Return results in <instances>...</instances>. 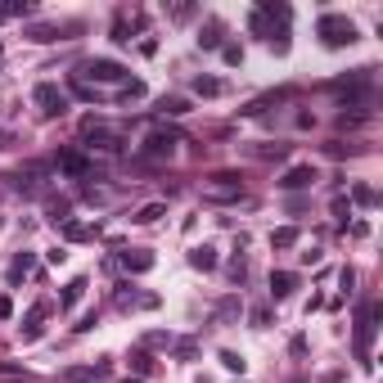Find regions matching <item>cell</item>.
Masks as SVG:
<instances>
[{
	"mask_svg": "<svg viewBox=\"0 0 383 383\" xmlns=\"http://www.w3.org/2000/svg\"><path fill=\"white\" fill-rule=\"evenodd\" d=\"M379 320H383V306L379 302H361V311H357V357H361L366 370H375V361H370V343H375Z\"/></svg>",
	"mask_w": 383,
	"mask_h": 383,
	"instance_id": "obj_1",
	"label": "cell"
},
{
	"mask_svg": "<svg viewBox=\"0 0 383 383\" xmlns=\"http://www.w3.org/2000/svg\"><path fill=\"white\" fill-rule=\"evenodd\" d=\"M315 36H320L329 50H343V45L357 41V23L347 14H320L315 18Z\"/></svg>",
	"mask_w": 383,
	"mask_h": 383,
	"instance_id": "obj_2",
	"label": "cell"
},
{
	"mask_svg": "<svg viewBox=\"0 0 383 383\" xmlns=\"http://www.w3.org/2000/svg\"><path fill=\"white\" fill-rule=\"evenodd\" d=\"M32 104H36L41 118H63V113H68V91H59L54 81H36Z\"/></svg>",
	"mask_w": 383,
	"mask_h": 383,
	"instance_id": "obj_3",
	"label": "cell"
},
{
	"mask_svg": "<svg viewBox=\"0 0 383 383\" xmlns=\"http://www.w3.org/2000/svg\"><path fill=\"white\" fill-rule=\"evenodd\" d=\"M81 136H86V145H91V149H100V153H118L122 145H127V140H122L118 136V131H109V127H100V122H86V127H81Z\"/></svg>",
	"mask_w": 383,
	"mask_h": 383,
	"instance_id": "obj_4",
	"label": "cell"
},
{
	"mask_svg": "<svg viewBox=\"0 0 383 383\" xmlns=\"http://www.w3.org/2000/svg\"><path fill=\"white\" fill-rule=\"evenodd\" d=\"M81 77H86V86H91V81H122L127 68H122L118 59H86L81 63Z\"/></svg>",
	"mask_w": 383,
	"mask_h": 383,
	"instance_id": "obj_5",
	"label": "cell"
},
{
	"mask_svg": "<svg viewBox=\"0 0 383 383\" xmlns=\"http://www.w3.org/2000/svg\"><path fill=\"white\" fill-rule=\"evenodd\" d=\"M315 180H320V176H315V167H311V162H298V167H289L280 180H275V185H280L284 194H298V189H311Z\"/></svg>",
	"mask_w": 383,
	"mask_h": 383,
	"instance_id": "obj_6",
	"label": "cell"
},
{
	"mask_svg": "<svg viewBox=\"0 0 383 383\" xmlns=\"http://www.w3.org/2000/svg\"><path fill=\"white\" fill-rule=\"evenodd\" d=\"M113 375V361H95V366H68L63 370V383H104Z\"/></svg>",
	"mask_w": 383,
	"mask_h": 383,
	"instance_id": "obj_7",
	"label": "cell"
},
{
	"mask_svg": "<svg viewBox=\"0 0 383 383\" xmlns=\"http://www.w3.org/2000/svg\"><path fill=\"white\" fill-rule=\"evenodd\" d=\"M118 306L122 311H153L158 293H136V284H118Z\"/></svg>",
	"mask_w": 383,
	"mask_h": 383,
	"instance_id": "obj_8",
	"label": "cell"
},
{
	"mask_svg": "<svg viewBox=\"0 0 383 383\" xmlns=\"http://www.w3.org/2000/svg\"><path fill=\"white\" fill-rule=\"evenodd\" d=\"M176 145H180L176 131H153L145 145H140V153H145V158H171V149H176Z\"/></svg>",
	"mask_w": 383,
	"mask_h": 383,
	"instance_id": "obj_9",
	"label": "cell"
},
{
	"mask_svg": "<svg viewBox=\"0 0 383 383\" xmlns=\"http://www.w3.org/2000/svg\"><path fill=\"white\" fill-rule=\"evenodd\" d=\"M45 315H50V302H36L32 311H27V320L18 325V329H23V343H36V338H41V334H45V325H41Z\"/></svg>",
	"mask_w": 383,
	"mask_h": 383,
	"instance_id": "obj_10",
	"label": "cell"
},
{
	"mask_svg": "<svg viewBox=\"0 0 383 383\" xmlns=\"http://www.w3.org/2000/svg\"><path fill=\"white\" fill-rule=\"evenodd\" d=\"M118 262H122V271H131V275L153 271V253H145V248H127V253H122Z\"/></svg>",
	"mask_w": 383,
	"mask_h": 383,
	"instance_id": "obj_11",
	"label": "cell"
},
{
	"mask_svg": "<svg viewBox=\"0 0 383 383\" xmlns=\"http://www.w3.org/2000/svg\"><path fill=\"white\" fill-rule=\"evenodd\" d=\"M59 235H63V244H86V239L100 235V226H86V221H72L68 217V221L59 226Z\"/></svg>",
	"mask_w": 383,
	"mask_h": 383,
	"instance_id": "obj_12",
	"label": "cell"
},
{
	"mask_svg": "<svg viewBox=\"0 0 383 383\" xmlns=\"http://www.w3.org/2000/svg\"><path fill=\"white\" fill-rule=\"evenodd\" d=\"M221 36H226L221 18H208V23L198 27V45H203V50H221Z\"/></svg>",
	"mask_w": 383,
	"mask_h": 383,
	"instance_id": "obj_13",
	"label": "cell"
},
{
	"mask_svg": "<svg viewBox=\"0 0 383 383\" xmlns=\"http://www.w3.org/2000/svg\"><path fill=\"white\" fill-rule=\"evenodd\" d=\"M293 289H298V275H293V271H271V298L275 302H284Z\"/></svg>",
	"mask_w": 383,
	"mask_h": 383,
	"instance_id": "obj_14",
	"label": "cell"
},
{
	"mask_svg": "<svg viewBox=\"0 0 383 383\" xmlns=\"http://www.w3.org/2000/svg\"><path fill=\"white\" fill-rule=\"evenodd\" d=\"M217 262H221V257H217V248H212V244L189 248V266H194V271H217Z\"/></svg>",
	"mask_w": 383,
	"mask_h": 383,
	"instance_id": "obj_15",
	"label": "cell"
},
{
	"mask_svg": "<svg viewBox=\"0 0 383 383\" xmlns=\"http://www.w3.org/2000/svg\"><path fill=\"white\" fill-rule=\"evenodd\" d=\"M86 284H91V280H86V275H77V280L68 284V289L59 293V306H63V311H72V306H77V302L86 298Z\"/></svg>",
	"mask_w": 383,
	"mask_h": 383,
	"instance_id": "obj_16",
	"label": "cell"
},
{
	"mask_svg": "<svg viewBox=\"0 0 383 383\" xmlns=\"http://www.w3.org/2000/svg\"><path fill=\"white\" fill-rule=\"evenodd\" d=\"M32 266H36V257H32V253H14V262H9V284L27 280V275H32Z\"/></svg>",
	"mask_w": 383,
	"mask_h": 383,
	"instance_id": "obj_17",
	"label": "cell"
},
{
	"mask_svg": "<svg viewBox=\"0 0 383 383\" xmlns=\"http://www.w3.org/2000/svg\"><path fill=\"white\" fill-rule=\"evenodd\" d=\"M158 113H162V118H185V113H189V100H180V95H162V100H158Z\"/></svg>",
	"mask_w": 383,
	"mask_h": 383,
	"instance_id": "obj_18",
	"label": "cell"
},
{
	"mask_svg": "<svg viewBox=\"0 0 383 383\" xmlns=\"http://www.w3.org/2000/svg\"><path fill=\"white\" fill-rule=\"evenodd\" d=\"M194 95L217 100V95H226V81H221V77H194Z\"/></svg>",
	"mask_w": 383,
	"mask_h": 383,
	"instance_id": "obj_19",
	"label": "cell"
},
{
	"mask_svg": "<svg viewBox=\"0 0 383 383\" xmlns=\"http://www.w3.org/2000/svg\"><path fill=\"white\" fill-rule=\"evenodd\" d=\"M239 198V185H208L203 189V203H235Z\"/></svg>",
	"mask_w": 383,
	"mask_h": 383,
	"instance_id": "obj_20",
	"label": "cell"
},
{
	"mask_svg": "<svg viewBox=\"0 0 383 383\" xmlns=\"http://www.w3.org/2000/svg\"><path fill=\"white\" fill-rule=\"evenodd\" d=\"M27 41L50 45V41H59V27H54V23H36V27H27Z\"/></svg>",
	"mask_w": 383,
	"mask_h": 383,
	"instance_id": "obj_21",
	"label": "cell"
},
{
	"mask_svg": "<svg viewBox=\"0 0 383 383\" xmlns=\"http://www.w3.org/2000/svg\"><path fill=\"white\" fill-rule=\"evenodd\" d=\"M59 171H68V176H86V171H91V162H86L81 153H63V158H59Z\"/></svg>",
	"mask_w": 383,
	"mask_h": 383,
	"instance_id": "obj_22",
	"label": "cell"
},
{
	"mask_svg": "<svg viewBox=\"0 0 383 383\" xmlns=\"http://www.w3.org/2000/svg\"><path fill=\"white\" fill-rule=\"evenodd\" d=\"M27 14H32L27 0H5V5H0V23H9V18H27Z\"/></svg>",
	"mask_w": 383,
	"mask_h": 383,
	"instance_id": "obj_23",
	"label": "cell"
},
{
	"mask_svg": "<svg viewBox=\"0 0 383 383\" xmlns=\"http://www.w3.org/2000/svg\"><path fill=\"white\" fill-rule=\"evenodd\" d=\"M298 244V226H280V230H271V248H293Z\"/></svg>",
	"mask_w": 383,
	"mask_h": 383,
	"instance_id": "obj_24",
	"label": "cell"
},
{
	"mask_svg": "<svg viewBox=\"0 0 383 383\" xmlns=\"http://www.w3.org/2000/svg\"><path fill=\"white\" fill-rule=\"evenodd\" d=\"M162 212H167V203H145V208H140L136 217H131V221H136V226H153V221H158Z\"/></svg>",
	"mask_w": 383,
	"mask_h": 383,
	"instance_id": "obj_25",
	"label": "cell"
},
{
	"mask_svg": "<svg viewBox=\"0 0 383 383\" xmlns=\"http://www.w3.org/2000/svg\"><path fill=\"white\" fill-rule=\"evenodd\" d=\"M217 361H221L230 375H244V357H239L235 347H221V352H217Z\"/></svg>",
	"mask_w": 383,
	"mask_h": 383,
	"instance_id": "obj_26",
	"label": "cell"
},
{
	"mask_svg": "<svg viewBox=\"0 0 383 383\" xmlns=\"http://www.w3.org/2000/svg\"><path fill=\"white\" fill-rule=\"evenodd\" d=\"M366 122H370V113H338L343 131H357V127H366Z\"/></svg>",
	"mask_w": 383,
	"mask_h": 383,
	"instance_id": "obj_27",
	"label": "cell"
},
{
	"mask_svg": "<svg viewBox=\"0 0 383 383\" xmlns=\"http://www.w3.org/2000/svg\"><path fill=\"white\" fill-rule=\"evenodd\" d=\"M352 198H357L361 208H375V203H379V194H375L370 185H357V189H352Z\"/></svg>",
	"mask_w": 383,
	"mask_h": 383,
	"instance_id": "obj_28",
	"label": "cell"
},
{
	"mask_svg": "<svg viewBox=\"0 0 383 383\" xmlns=\"http://www.w3.org/2000/svg\"><path fill=\"white\" fill-rule=\"evenodd\" d=\"M131 366H136V375H153V361H149V352H131Z\"/></svg>",
	"mask_w": 383,
	"mask_h": 383,
	"instance_id": "obj_29",
	"label": "cell"
},
{
	"mask_svg": "<svg viewBox=\"0 0 383 383\" xmlns=\"http://www.w3.org/2000/svg\"><path fill=\"white\" fill-rule=\"evenodd\" d=\"M68 91L77 95V100H86V104H91V100H95V86H86V81H81V77H77V81L68 86Z\"/></svg>",
	"mask_w": 383,
	"mask_h": 383,
	"instance_id": "obj_30",
	"label": "cell"
},
{
	"mask_svg": "<svg viewBox=\"0 0 383 383\" xmlns=\"http://www.w3.org/2000/svg\"><path fill=\"white\" fill-rule=\"evenodd\" d=\"M145 347H171V334H162V329L145 334Z\"/></svg>",
	"mask_w": 383,
	"mask_h": 383,
	"instance_id": "obj_31",
	"label": "cell"
},
{
	"mask_svg": "<svg viewBox=\"0 0 383 383\" xmlns=\"http://www.w3.org/2000/svg\"><path fill=\"white\" fill-rule=\"evenodd\" d=\"M248 320H253V329H266V325H271V311H266V306H253Z\"/></svg>",
	"mask_w": 383,
	"mask_h": 383,
	"instance_id": "obj_32",
	"label": "cell"
},
{
	"mask_svg": "<svg viewBox=\"0 0 383 383\" xmlns=\"http://www.w3.org/2000/svg\"><path fill=\"white\" fill-rule=\"evenodd\" d=\"M131 100H145V86H140V81H131L127 91H122V104H131Z\"/></svg>",
	"mask_w": 383,
	"mask_h": 383,
	"instance_id": "obj_33",
	"label": "cell"
},
{
	"mask_svg": "<svg viewBox=\"0 0 383 383\" xmlns=\"http://www.w3.org/2000/svg\"><path fill=\"white\" fill-rule=\"evenodd\" d=\"M221 59L226 63H244V50H239V45H221Z\"/></svg>",
	"mask_w": 383,
	"mask_h": 383,
	"instance_id": "obj_34",
	"label": "cell"
},
{
	"mask_svg": "<svg viewBox=\"0 0 383 383\" xmlns=\"http://www.w3.org/2000/svg\"><path fill=\"white\" fill-rule=\"evenodd\" d=\"M343 153H361L357 145H343V140H334V145H329V158H343Z\"/></svg>",
	"mask_w": 383,
	"mask_h": 383,
	"instance_id": "obj_35",
	"label": "cell"
},
{
	"mask_svg": "<svg viewBox=\"0 0 383 383\" xmlns=\"http://www.w3.org/2000/svg\"><path fill=\"white\" fill-rule=\"evenodd\" d=\"M171 347H176V357H180V361H189V357H194V343H189V338H180V343H171Z\"/></svg>",
	"mask_w": 383,
	"mask_h": 383,
	"instance_id": "obj_36",
	"label": "cell"
},
{
	"mask_svg": "<svg viewBox=\"0 0 383 383\" xmlns=\"http://www.w3.org/2000/svg\"><path fill=\"white\" fill-rule=\"evenodd\" d=\"M338 284L352 293V284H357V271H352V266H343V271H338Z\"/></svg>",
	"mask_w": 383,
	"mask_h": 383,
	"instance_id": "obj_37",
	"label": "cell"
},
{
	"mask_svg": "<svg viewBox=\"0 0 383 383\" xmlns=\"http://www.w3.org/2000/svg\"><path fill=\"white\" fill-rule=\"evenodd\" d=\"M113 41H118V45H127V41H131V36H127V23H122V18L113 23Z\"/></svg>",
	"mask_w": 383,
	"mask_h": 383,
	"instance_id": "obj_38",
	"label": "cell"
},
{
	"mask_svg": "<svg viewBox=\"0 0 383 383\" xmlns=\"http://www.w3.org/2000/svg\"><path fill=\"white\" fill-rule=\"evenodd\" d=\"M9 315H14V302H9V298H0V320H9Z\"/></svg>",
	"mask_w": 383,
	"mask_h": 383,
	"instance_id": "obj_39",
	"label": "cell"
},
{
	"mask_svg": "<svg viewBox=\"0 0 383 383\" xmlns=\"http://www.w3.org/2000/svg\"><path fill=\"white\" fill-rule=\"evenodd\" d=\"M194 383H212V379H208V375H198V379H194Z\"/></svg>",
	"mask_w": 383,
	"mask_h": 383,
	"instance_id": "obj_40",
	"label": "cell"
},
{
	"mask_svg": "<svg viewBox=\"0 0 383 383\" xmlns=\"http://www.w3.org/2000/svg\"><path fill=\"white\" fill-rule=\"evenodd\" d=\"M0 54H5V50H0Z\"/></svg>",
	"mask_w": 383,
	"mask_h": 383,
	"instance_id": "obj_41",
	"label": "cell"
}]
</instances>
